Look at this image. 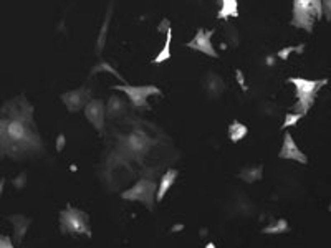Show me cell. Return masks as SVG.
<instances>
[{
  "instance_id": "cell-1",
  "label": "cell",
  "mask_w": 331,
  "mask_h": 248,
  "mask_svg": "<svg viewBox=\"0 0 331 248\" xmlns=\"http://www.w3.org/2000/svg\"><path fill=\"white\" fill-rule=\"evenodd\" d=\"M42 136L33 119V106L25 96H15L0 108V156L20 159L40 152Z\"/></svg>"
},
{
  "instance_id": "cell-2",
  "label": "cell",
  "mask_w": 331,
  "mask_h": 248,
  "mask_svg": "<svg viewBox=\"0 0 331 248\" xmlns=\"http://www.w3.org/2000/svg\"><path fill=\"white\" fill-rule=\"evenodd\" d=\"M321 17H323V2L321 0H295L293 2L292 25L297 28L313 32L315 20H321Z\"/></svg>"
},
{
  "instance_id": "cell-3",
  "label": "cell",
  "mask_w": 331,
  "mask_h": 248,
  "mask_svg": "<svg viewBox=\"0 0 331 248\" xmlns=\"http://www.w3.org/2000/svg\"><path fill=\"white\" fill-rule=\"evenodd\" d=\"M288 83H293L297 90V104H295V113L305 114L310 111L311 106L315 104L316 95L320 88L326 85V79H305V78H288Z\"/></svg>"
},
{
  "instance_id": "cell-4",
  "label": "cell",
  "mask_w": 331,
  "mask_h": 248,
  "mask_svg": "<svg viewBox=\"0 0 331 248\" xmlns=\"http://www.w3.org/2000/svg\"><path fill=\"white\" fill-rule=\"evenodd\" d=\"M60 230L65 235H86L91 237L89 217L83 210L75 207H66L60 212Z\"/></svg>"
},
{
  "instance_id": "cell-5",
  "label": "cell",
  "mask_w": 331,
  "mask_h": 248,
  "mask_svg": "<svg viewBox=\"0 0 331 248\" xmlns=\"http://www.w3.org/2000/svg\"><path fill=\"white\" fill-rule=\"evenodd\" d=\"M156 190H158L156 182L147 180V179H141V180H138L131 189L124 190L121 194V198H124V200L141 202V203H144L149 210H153V205L156 200Z\"/></svg>"
},
{
  "instance_id": "cell-6",
  "label": "cell",
  "mask_w": 331,
  "mask_h": 248,
  "mask_svg": "<svg viewBox=\"0 0 331 248\" xmlns=\"http://www.w3.org/2000/svg\"><path fill=\"white\" fill-rule=\"evenodd\" d=\"M113 90L123 91L128 95V98L131 99L133 106L136 108H142L146 106V101L149 96L153 95H161V90L154 85H146V86H131V85H121V86H114Z\"/></svg>"
},
{
  "instance_id": "cell-7",
  "label": "cell",
  "mask_w": 331,
  "mask_h": 248,
  "mask_svg": "<svg viewBox=\"0 0 331 248\" xmlns=\"http://www.w3.org/2000/svg\"><path fill=\"white\" fill-rule=\"evenodd\" d=\"M212 35H214L212 30L199 28L197 33H195V37L187 43V48H192V50H195V51L205 53V55L212 56V58H219V53L216 51V48H214V45H212Z\"/></svg>"
},
{
  "instance_id": "cell-8",
  "label": "cell",
  "mask_w": 331,
  "mask_h": 248,
  "mask_svg": "<svg viewBox=\"0 0 331 248\" xmlns=\"http://www.w3.org/2000/svg\"><path fill=\"white\" fill-rule=\"evenodd\" d=\"M61 101L65 103L66 109H68L70 113H77L91 101V93H89V90H86V88H78V90L63 93V95H61Z\"/></svg>"
},
{
  "instance_id": "cell-9",
  "label": "cell",
  "mask_w": 331,
  "mask_h": 248,
  "mask_svg": "<svg viewBox=\"0 0 331 248\" xmlns=\"http://www.w3.org/2000/svg\"><path fill=\"white\" fill-rule=\"evenodd\" d=\"M84 116L89 123L95 126V129H105V119H106V104L101 99H91L84 106Z\"/></svg>"
},
{
  "instance_id": "cell-10",
  "label": "cell",
  "mask_w": 331,
  "mask_h": 248,
  "mask_svg": "<svg viewBox=\"0 0 331 248\" xmlns=\"http://www.w3.org/2000/svg\"><path fill=\"white\" fill-rule=\"evenodd\" d=\"M278 157L280 159H290V161H295V162H300V164L308 162V157L305 156V152L300 150V148L297 146V143H295L293 136L290 134V132H285L283 146H281V149L278 152Z\"/></svg>"
},
{
  "instance_id": "cell-11",
  "label": "cell",
  "mask_w": 331,
  "mask_h": 248,
  "mask_svg": "<svg viewBox=\"0 0 331 248\" xmlns=\"http://www.w3.org/2000/svg\"><path fill=\"white\" fill-rule=\"evenodd\" d=\"M10 222L13 225V243L20 245L24 242V237L27 235V230L32 225V219L25 215H10Z\"/></svg>"
},
{
  "instance_id": "cell-12",
  "label": "cell",
  "mask_w": 331,
  "mask_h": 248,
  "mask_svg": "<svg viewBox=\"0 0 331 248\" xmlns=\"http://www.w3.org/2000/svg\"><path fill=\"white\" fill-rule=\"evenodd\" d=\"M128 149L129 152H134V154H141L144 152V150H147V148H149L151 141L149 137H147L142 131H134L131 136L128 137Z\"/></svg>"
},
{
  "instance_id": "cell-13",
  "label": "cell",
  "mask_w": 331,
  "mask_h": 248,
  "mask_svg": "<svg viewBox=\"0 0 331 248\" xmlns=\"http://www.w3.org/2000/svg\"><path fill=\"white\" fill-rule=\"evenodd\" d=\"M177 175H179V172L176 169H169L163 177H161V182L158 185V190H156V200L158 202L164 200L166 194L169 192V189H171L174 182H176Z\"/></svg>"
},
{
  "instance_id": "cell-14",
  "label": "cell",
  "mask_w": 331,
  "mask_h": 248,
  "mask_svg": "<svg viewBox=\"0 0 331 248\" xmlns=\"http://www.w3.org/2000/svg\"><path fill=\"white\" fill-rule=\"evenodd\" d=\"M247 134H248V127L245 126L244 123L234 121L229 126V137H230L232 143H240Z\"/></svg>"
},
{
  "instance_id": "cell-15",
  "label": "cell",
  "mask_w": 331,
  "mask_h": 248,
  "mask_svg": "<svg viewBox=\"0 0 331 248\" xmlns=\"http://www.w3.org/2000/svg\"><path fill=\"white\" fill-rule=\"evenodd\" d=\"M229 17H239V3L235 0H223L222 8L217 13V19H229Z\"/></svg>"
},
{
  "instance_id": "cell-16",
  "label": "cell",
  "mask_w": 331,
  "mask_h": 248,
  "mask_svg": "<svg viewBox=\"0 0 331 248\" xmlns=\"http://www.w3.org/2000/svg\"><path fill=\"white\" fill-rule=\"evenodd\" d=\"M240 179L244 180V182H257V180H260L263 177V167L262 166H257V167H245V169L239 174Z\"/></svg>"
},
{
  "instance_id": "cell-17",
  "label": "cell",
  "mask_w": 331,
  "mask_h": 248,
  "mask_svg": "<svg viewBox=\"0 0 331 248\" xmlns=\"http://www.w3.org/2000/svg\"><path fill=\"white\" fill-rule=\"evenodd\" d=\"M171 42H172V28H169L167 32H166V43H164V48L159 51V55L153 60V63L159 65V63H163V61H166V60L171 58Z\"/></svg>"
},
{
  "instance_id": "cell-18",
  "label": "cell",
  "mask_w": 331,
  "mask_h": 248,
  "mask_svg": "<svg viewBox=\"0 0 331 248\" xmlns=\"http://www.w3.org/2000/svg\"><path fill=\"white\" fill-rule=\"evenodd\" d=\"M285 232H288V222L285 219L275 220V222H272L268 227L262 230V233H265V235H280V233Z\"/></svg>"
},
{
  "instance_id": "cell-19",
  "label": "cell",
  "mask_w": 331,
  "mask_h": 248,
  "mask_svg": "<svg viewBox=\"0 0 331 248\" xmlns=\"http://www.w3.org/2000/svg\"><path fill=\"white\" fill-rule=\"evenodd\" d=\"M207 90L212 96L222 95L223 90H225V85H223L222 78L217 76V74H210L209 79H207Z\"/></svg>"
},
{
  "instance_id": "cell-20",
  "label": "cell",
  "mask_w": 331,
  "mask_h": 248,
  "mask_svg": "<svg viewBox=\"0 0 331 248\" xmlns=\"http://www.w3.org/2000/svg\"><path fill=\"white\" fill-rule=\"evenodd\" d=\"M123 109H124V101L116 98V96H111L110 103H108V106H106V113H108V116H111V118L119 116V113H121Z\"/></svg>"
},
{
  "instance_id": "cell-21",
  "label": "cell",
  "mask_w": 331,
  "mask_h": 248,
  "mask_svg": "<svg viewBox=\"0 0 331 248\" xmlns=\"http://www.w3.org/2000/svg\"><path fill=\"white\" fill-rule=\"evenodd\" d=\"M111 13L113 12H108V17H106L105 24L101 26V32H100V38H98V45H96V53H101L103 51V47H105V42H106V32H108V26H110V19H111Z\"/></svg>"
},
{
  "instance_id": "cell-22",
  "label": "cell",
  "mask_w": 331,
  "mask_h": 248,
  "mask_svg": "<svg viewBox=\"0 0 331 248\" xmlns=\"http://www.w3.org/2000/svg\"><path fill=\"white\" fill-rule=\"evenodd\" d=\"M302 118H303V114H298V113H288L287 116H285L283 124H281V129H288V127H292V126H297V123H298Z\"/></svg>"
},
{
  "instance_id": "cell-23",
  "label": "cell",
  "mask_w": 331,
  "mask_h": 248,
  "mask_svg": "<svg viewBox=\"0 0 331 248\" xmlns=\"http://www.w3.org/2000/svg\"><path fill=\"white\" fill-rule=\"evenodd\" d=\"M303 48H305V45L287 47V48H283V50H278V53H276V56H278L280 60L287 61V60H288V56H290V53H293V51H297V53H302V51H303Z\"/></svg>"
},
{
  "instance_id": "cell-24",
  "label": "cell",
  "mask_w": 331,
  "mask_h": 248,
  "mask_svg": "<svg viewBox=\"0 0 331 248\" xmlns=\"http://www.w3.org/2000/svg\"><path fill=\"white\" fill-rule=\"evenodd\" d=\"M0 248H15L13 240L7 235H0Z\"/></svg>"
},
{
  "instance_id": "cell-25",
  "label": "cell",
  "mask_w": 331,
  "mask_h": 248,
  "mask_svg": "<svg viewBox=\"0 0 331 248\" xmlns=\"http://www.w3.org/2000/svg\"><path fill=\"white\" fill-rule=\"evenodd\" d=\"M65 144H66V137H65V134H60L56 137V150L58 152H61V150L65 149Z\"/></svg>"
},
{
  "instance_id": "cell-26",
  "label": "cell",
  "mask_w": 331,
  "mask_h": 248,
  "mask_svg": "<svg viewBox=\"0 0 331 248\" xmlns=\"http://www.w3.org/2000/svg\"><path fill=\"white\" fill-rule=\"evenodd\" d=\"M235 74H237V81H239L240 85H242L244 90H247V86H245V78H244V73L240 72V70H237V73H235Z\"/></svg>"
},
{
  "instance_id": "cell-27",
  "label": "cell",
  "mask_w": 331,
  "mask_h": 248,
  "mask_svg": "<svg viewBox=\"0 0 331 248\" xmlns=\"http://www.w3.org/2000/svg\"><path fill=\"white\" fill-rule=\"evenodd\" d=\"M3 185H5V179H0V196L3 192Z\"/></svg>"
},
{
  "instance_id": "cell-28",
  "label": "cell",
  "mask_w": 331,
  "mask_h": 248,
  "mask_svg": "<svg viewBox=\"0 0 331 248\" xmlns=\"http://www.w3.org/2000/svg\"><path fill=\"white\" fill-rule=\"evenodd\" d=\"M182 228H184V225H176V227H172V232H179Z\"/></svg>"
},
{
  "instance_id": "cell-29",
  "label": "cell",
  "mask_w": 331,
  "mask_h": 248,
  "mask_svg": "<svg viewBox=\"0 0 331 248\" xmlns=\"http://www.w3.org/2000/svg\"><path fill=\"white\" fill-rule=\"evenodd\" d=\"M205 248H216V245H214V243H207V247Z\"/></svg>"
}]
</instances>
